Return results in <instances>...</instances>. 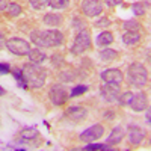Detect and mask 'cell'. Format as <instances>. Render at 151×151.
<instances>
[{
	"instance_id": "cell-15",
	"label": "cell",
	"mask_w": 151,
	"mask_h": 151,
	"mask_svg": "<svg viewBox=\"0 0 151 151\" xmlns=\"http://www.w3.org/2000/svg\"><path fill=\"white\" fill-rule=\"evenodd\" d=\"M27 56H29V60L32 62V64H42V62L47 59L45 53H42L40 48H30Z\"/></svg>"
},
{
	"instance_id": "cell-23",
	"label": "cell",
	"mask_w": 151,
	"mask_h": 151,
	"mask_svg": "<svg viewBox=\"0 0 151 151\" xmlns=\"http://www.w3.org/2000/svg\"><path fill=\"white\" fill-rule=\"evenodd\" d=\"M122 26H124V29L127 30V32H137V30H139V27H141L139 23H137L136 20H129V21H125Z\"/></svg>"
},
{
	"instance_id": "cell-29",
	"label": "cell",
	"mask_w": 151,
	"mask_h": 151,
	"mask_svg": "<svg viewBox=\"0 0 151 151\" xmlns=\"http://www.w3.org/2000/svg\"><path fill=\"white\" fill-rule=\"evenodd\" d=\"M85 150H110V145H103V144H91L85 145Z\"/></svg>"
},
{
	"instance_id": "cell-14",
	"label": "cell",
	"mask_w": 151,
	"mask_h": 151,
	"mask_svg": "<svg viewBox=\"0 0 151 151\" xmlns=\"http://www.w3.org/2000/svg\"><path fill=\"white\" fill-rule=\"evenodd\" d=\"M124 134H125V132H124V129L121 127V125H118V127H115L112 130V133H110V136L107 137V145H116V144H119L121 141H122V137H124Z\"/></svg>"
},
{
	"instance_id": "cell-19",
	"label": "cell",
	"mask_w": 151,
	"mask_h": 151,
	"mask_svg": "<svg viewBox=\"0 0 151 151\" xmlns=\"http://www.w3.org/2000/svg\"><path fill=\"white\" fill-rule=\"evenodd\" d=\"M100 58L103 60H115L118 58V52H115V50H112V48H104V50H101V53H100Z\"/></svg>"
},
{
	"instance_id": "cell-18",
	"label": "cell",
	"mask_w": 151,
	"mask_h": 151,
	"mask_svg": "<svg viewBox=\"0 0 151 151\" xmlns=\"http://www.w3.org/2000/svg\"><path fill=\"white\" fill-rule=\"evenodd\" d=\"M44 23L48 24V26H59L62 23V17L58 14H47L44 17Z\"/></svg>"
},
{
	"instance_id": "cell-30",
	"label": "cell",
	"mask_w": 151,
	"mask_h": 151,
	"mask_svg": "<svg viewBox=\"0 0 151 151\" xmlns=\"http://www.w3.org/2000/svg\"><path fill=\"white\" fill-rule=\"evenodd\" d=\"M104 2H106V5H107L109 8H113V6L121 5V3H122V0H104Z\"/></svg>"
},
{
	"instance_id": "cell-3",
	"label": "cell",
	"mask_w": 151,
	"mask_h": 151,
	"mask_svg": "<svg viewBox=\"0 0 151 151\" xmlns=\"http://www.w3.org/2000/svg\"><path fill=\"white\" fill-rule=\"evenodd\" d=\"M127 76H129V82L137 88H142L147 85L148 82V71L145 70L144 65L141 64H132L129 67V71H127Z\"/></svg>"
},
{
	"instance_id": "cell-36",
	"label": "cell",
	"mask_w": 151,
	"mask_h": 151,
	"mask_svg": "<svg viewBox=\"0 0 151 151\" xmlns=\"http://www.w3.org/2000/svg\"><path fill=\"white\" fill-rule=\"evenodd\" d=\"M3 94H5V89H3L2 86H0V95H3Z\"/></svg>"
},
{
	"instance_id": "cell-31",
	"label": "cell",
	"mask_w": 151,
	"mask_h": 151,
	"mask_svg": "<svg viewBox=\"0 0 151 151\" xmlns=\"http://www.w3.org/2000/svg\"><path fill=\"white\" fill-rule=\"evenodd\" d=\"M107 24H110V21H109L107 18H101V20H98V21L95 23V26H98V27H104V26H107Z\"/></svg>"
},
{
	"instance_id": "cell-4",
	"label": "cell",
	"mask_w": 151,
	"mask_h": 151,
	"mask_svg": "<svg viewBox=\"0 0 151 151\" xmlns=\"http://www.w3.org/2000/svg\"><path fill=\"white\" fill-rule=\"evenodd\" d=\"M91 48V35L88 30H80L77 33V36H76V40H74V44L71 47V52L74 55H82L85 53L86 50H89Z\"/></svg>"
},
{
	"instance_id": "cell-21",
	"label": "cell",
	"mask_w": 151,
	"mask_h": 151,
	"mask_svg": "<svg viewBox=\"0 0 151 151\" xmlns=\"http://www.w3.org/2000/svg\"><path fill=\"white\" fill-rule=\"evenodd\" d=\"M12 74H14V77L17 79V83H18L21 88H27V80H26V77H24V74H23V70L15 68Z\"/></svg>"
},
{
	"instance_id": "cell-5",
	"label": "cell",
	"mask_w": 151,
	"mask_h": 151,
	"mask_svg": "<svg viewBox=\"0 0 151 151\" xmlns=\"http://www.w3.org/2000/svg\"><path fill=\"white\" fill-rule=\"evenodd\" d=\"M6 48L11 53H14L17 56H26L30 50V45L27 41L21 40V38H11V40L6 41Z\"/></svg>"
},
{
	"instance_id": "cell-25",
	"label": "cell",
	"mask_w": 151,
	"mask_h": 151,
	"mask_svg": "<svg viewBox=\"0 0 151 151\" xmlns=\"http://www.w3.org/2000/svg\"><path fill=\"white\" fill-rule=\"evenodd\" d=\"M47 5H48V0H30V6L36 11L44 9Z\"/></svg>"
},
{
	"instance_id": "cell-32",
	"label": "cell",
	"mask_w": 151,
	"mask_h": 151,
	"mask_svg": "<svg viewBox=\"0 0 151 151\" xmlns=\"http://www.w3.org/2000/svg\"><path fill=\"white\" fill-rule=\"evenodd\" d=\"M9 71H11V68L8 64H0V74H8Z\"/></svg>"
},
{
	"instance_id": "cell-12",
	"label": "cell",
	"mask_w": 151,
	"mask_h": 151,
	"mask_svg": "<svg viewBox=\"0 0 151 151\" xmlns=\"http://www.w3.org/2000/svg\"><path fill=\"white\" fill-rule=\"evenodd\" d=\"M147 95L145 94H142V92H139V94H133V98H132V101H130V107H132V110H134V112H142V110H145L147 109Z\"/></svg>"
},
{
	"instance_id": "cell-9",
	"label": "cell",
	"mask_w": 151,
	"mask_h": 151,
	"mask_svg": "<svg viewBox=\"0 0 151 151\" xmlns=\"http://www.w3.org/2000/svg\"><path fill=\"white\" fill-rule=\"evenodd\" d=\"M101 79L104 83H110V85H121L122 82V73L116 68H109V70H104L101 73Z\"/></svg>"
},
{
	"instance_id": "cell-1",
	"label": "cell",
	"mask_w": 151,
	"mask_h": 151,
	"mask_svg": "<svg viewBox=\"0 0 151 151\" xmlns=\"http://www.w3.org/2000/svg\"><path fill=\"white\" fill-rule=\"evenodd\" d=\"M30 41L38 47H58L64 42V33L59 30H33Z\"/></svg>"
},
{
	"instance_id": "cell-34",
	"label": "cell",
	"mask_w": 151,
	"mask_h": 151,
	"mask_svg": "<svg viewBox=\"0 0 151 151\" xmlns=\"http://www.w3.org/2000/svg\"><path fill=\"white\" fill-rule=\"evenodd\" d=\"M6 6H8V2H6V0H0V11L6 9Z\"/></svg>"
},
{
	"instance_id": "cell-26",
	"label": "cell",
	"mask_w": 151,
	"mask_h": 151,
	"mask_svg": "<svg viewBox=\"0 0 151 151\" xmlns=\"http://www.w3.org/2000/svg\"><path fill=\"white\" fill-rule=\"evenodd\" d=\"M8 11H9V15L11 17H17V15L21 14V6L17 5V3H11L8 6Z\"/></svg>"
},
{
	"instance_id": "cell-10",
	"label": "cell",
	"mask_w": 151,
	"mask_h": 151,
	"mask_svg": "<svg viewBox=\"0 0 151 151\" xmlns=\"http://www.w3.org/2000/svg\"><path fill=\"white\" fill-rule=\"evenodd\" d=\"M101 95L104 97L106 101H116L119 97V85H110L106 83L101 86Z\"/></svg>"
},
{
	"instance_id": "cell-28",
	"label": "cell",
	"mask_w": 151,
	"mask_h": 151,
	"mask_svg": "<svg viewBox=\"0 0 151 151\" xmlns=\"http://www.w3.org/2000/svg\"><path fill=\"white\" fill-rule=\"evenodd\" d=\"M132 11L134 12V15H144L145 14V6L142 3H134L132 6Z\"/></svg>"
},
{
	"instance_id": "cell-2",
	"label": "cell",
	"mask_w": 151,
	"mask_h": 151,
	"mask_svg": "<svg viewBox=\"0 0 151 151\" xmlns=\"http://www.w3.org/2000/svg\"><path fill=\"white\" fill-rule=\"evenodd\" d=\"M23 74L27 80V85H30L33 89H40L45 83V77H47V71L40 67V64H27L23 68Z\"/></svg>"
},
{
	"instance_id": "cell-6",
	"label": "cell",
	"mask_w": 151,
	"mask_h": 151,
	"mask_svg": "<svg viewBox=\"0 0 151 151\" xmlns=\"http://www.w3.org/2000/svg\"><path fill=\"white\" fill-rule=\"evenodd\" d=\"M50 100L55 106H62L68 100V92L65 86L62 85H53L50 88Z\"/></svg>"
},
{
	"instance_id": "cell-11",
	"label": "cell",
	"mask_w": 151,
	"mask_h": 151,
	"mask_svg": "<svg viewBox=\"0 0 151 151\" xmlns=\"http://www.w3.org/2000/svg\"><path fill=\"white\" fill-rule=\"evenodd\" d=\"M127 134H129V141H130L132 145H139V144H142L144 137H145V132H144L141 127H137V125H130Z\"/></svg>"
},
{
	"instance_id": "cell-24",
	"label": "cell",
	"mask_w": 151,
	"mask_h": 151,
	"mask_svg": "<svg viewBox=\"0 0 151 151\" xmlns=\"http://www.w3.org/2000/svg\"><path fill=\"white\" fill-rule=\"evenodd\" d=\"M132 98H133V94H132V92H124V94H121V97L118 98V103H119L121 106H129L130 101H132Z\"/></svg>"
},
{
	"instance_id": "cell-35",
	"label": "cell",
	"mask_w": 151,
	"mask_h": 151,
	"mask_svg": "<svg viewBox=\"0 0 151 151\" xmlns=\"http://www.w3.org/2000/svg\"><path fill=\"white\" fill-rule=\"evenodd\" d=\"M150 118H151V116H150V110H147V122H148V124H150Z\"/></svg>"
},
{
	"instance_id": "cell-17",
	"label": "cell",
	"mask_w": 151,
	"mask_h": 151,
	"mask_svg": "<svg viewBox=\"0 0 151 151\" xmlns=\"http://www.w3.org/2000/svg\"><path fill=\"white\" fill-rule=\"evenodd\" d=\"M112 42H113V35L110 32H101L97 36V44L101 45V47H106Z\"/></svg>"
},
{
	"instance_id": "cell-16",
	"label": "cell",
	"mask_w": 151,
	"mask_h": 151,
	"mask_svg": "<svg viewBox=\"0 0 151 151\" xmlns=\"http://www.w3.org/2000/svg\"><path fill=\"white\" fill-rule=\"evenodd\" d=\"M122 41L125 45H134L141 41V33L139 32H125L122 35Z\"/></svg>"
},
{
	"instance_id": "cell-27",
	"label": "cell",
	"mask_w": 151,
	"mask_h": 151,
	"mask_svg": "<svg viewBox=\"0 0 151 151\" xmlns=\"http://www.w3.org/2000/svg\"><path fill=\"white\" fill-rule=\"evenodd\" d=\"M88 91V86L86 85H79V86H76L74 89H71V97H77V95H82Z\"/></svg>"
},
{
	"instance_id": "cell-22",
	"label": "cell",
	"mask_w": 151,
	"mask_h": 151,
	"mask_svg": "<svg viewBox=\"0 0 151 151\" xmlns=\"http://www.w3.org/2000/svg\"><path fill=\"white\" fill-rule=\"evenodd\" d=\"M48 5L53 9H65L70 5V0H48Z\"/></svg>"
},
{
	"instance_id": "cell-20",
	"label": "cell",
	"mask_w": 151,
	"mask_h": 151,
	"mask_svg": "<svg viewBox=\"0 0 151 151\" xmlns=\"http://www.w3.org/2000/svg\"><path fill=\"white\" fill-rule=\"evenodd\" d=\"M38 137V130L36 129H24L21 132V139L24 141H33Z\"/></svg>"
},
{
	"instance_id": "cell-8",
	"label": "cell",
	"mask_w": 151,
	"mask_h": 151,
	"mask_svg": "<svg viewBox=\"0 0 151 151\" xmlns=\"http://www.w3.org/2000/svg\"><path fill=\"white\" fill-rule=\"evenodd\" d=\"M103 133H104V127H103V125L101 124H95V125H92V127L86 129L85 132H82L80 141L82 142H94V141L98 139V137H101Z\"/></svg>"
},
{
	"instance_id": "cell-7",
	"label": "cell",
	"mask_w": 151,
	"mask_h": 151,
	"mask_svg": "<svg viewBox=\"0 0 151 151\" xmlns=\"http://www.w3.org/2000/svg\"><path fill=\"white\" fill-rule=\"evenodd\" d=\"M82 11L88 17H97L103 12V5L100 0H83L82 2Z\"/></svg>"
},
{
	"instance_id": "cell-13",
	"label": "cell",
	"mask_w": 151,
	"mask_h": 151,
	"mask_svg": "<svg viewBox=\"0 0 151 151\" xmlns=\"http://www.w3.org/2000/svg\"><path fill=\"white\" fill-rule=\"evenodd\" d=\"M67 113H68V116H70L71 119H74V121H82V119L86 118L88 110H86L85 107H80V106H71V107H68Z\"/></svg>"
},
{
	"instance_id": "cell-33",
	"label": "cell",
	"mask_w": 151,
	"mask_h": 151,
	"mask_svg": "<svg viewBox=\"0 0 151 151\" xmlns=\"http://www.w3.org/2000/svg\"><path fill=\"white\" fill-rule=\"evenodd\" d=\"M6 44V40H5V35L0 33V48H3V45Z\"/></svg>"
}]
</instances>
